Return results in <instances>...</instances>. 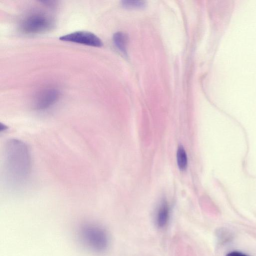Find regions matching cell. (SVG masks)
<instances>
[{
	"mask_svg": "<svg viewBox=\"0 0 256 256\" xmlns=\"http://www.w3.org/2000/svg\"><path fill=\"white\" fill-rule=\"evenodd\" d=\"M54 26V20L50 16L42 12H34L22 21L20 30L26 34H38L50 30Z\"/></svg>",
	"mask_w": 256,
	"mask_h": 256,
	"instance_id": "7a4b0ae2",
	"label": "cell"
},
{
	"mask_svg": "<svg viewBox=\"0 0 256 256\" xmlns=\"http://www.w3.org/2000/svg\"><path fill=\"white\" fill-rule=\"evenodd\" d=\"M60 40L95 47H100L103 44L96 34L86 31H78L67 34L60 38Z\"/></svg>",
	"mask_w": 256,
	"mask_h": 256,
	"instance_id": "277c9868",
	"label": "cell"
},
{
	"mask_svg": "<svg viewBox=\"0 0 256 256\" xmlns=\"http://www.w3.org/2000/svg\"><path fill=\"white\" fill-rule=\"evenodd\" d=\"M80 236L84 243L96 252H103L109 242L108 235L104 230L94 225H86L81 230Z\"/></svg>",
	"mask_w": 256,
	"mask_h": 256,
	"instance_id": "3957f363",
	"label": "cell"
},
{
	"mask_svg": "<svg viewBox=\"0 0 256 256\" xmlns=\"http://www.w3.org/2000/svg\"><path fill=\"white\" fill-rule=\"evenodd\" d=\"M122 7L126 9H143L146 6V2L144 0H124L121 1Z\"/></svg>",
	"mask_w": 256,
	"mask_h": 256,
	"instance_id": "9c48e42d",
	"label": "cell"
},
{
	"mask_svg": "<svg viewBox=\"0 0 256 256\" xmlns=\"http://www.w3.org/2000/svg\"><path fill=\"white\" fill-rule=\"evenodd\" d=\"M4 168L10 181L18 183L24 180L30 168V157L27 146L22 142L12 139L6 146Z\"/></svg>",
	"mask_w": 256,
	"mask_h": 256,
	"instance_id": "6da1fadb",
	"label": "cell"
},
{
	"mask_svg": "<svg viewBox=\"0 0 256 256\" xmlns=\"http://www.w3.org/2000/svg\"><path fill=\"white\" fill-rule=\"evenodd\" d=\"M178 166L179 168L185 170L188 166V158L186 151L182 146H178L176 152Z\"/></svg>",
	"mask_w": 256,
	"mask_h": 256,
	"instance_id": "ba28073f",
	"label": "cell"
},
{
	"mask_svg": "<svg viewBox=\"0 0 256 256\" xmlns=\"http://www.w3.org/2000/svg\"><path fill=\"white\" fill-rule=\"evenodd\" d=\"M170 217V208L167 202L164 200L160 204L156 217V222L158 227L162 228L167 224Z\"/></svg>",
	"mask_w": 256,
	"mask_h": 256,
	"instance_id": "8992f818",
	"label": "cell"
},
{
	"mask_svg": "<svg viewBox=\"0 0 256 256\" xmlns=\"http://www.w3.org/2000/svg\"><path fill=\"white\" fill-rule=\"evenodd\" d=\"M226 256H248V255L241 252L234 251L228 253Z\"/></svg>",
	"mask_w": 256,
	"mask_h": 256,
	"instance_id": "30bf717a",
	"label": "cell"
},
{
	"mask_svg": "<svg viewBox=\"0 0 256 256\" xmlns=\"http://www.w3.org/2000/svg\"><path fill=\"white\" fill-rule=\"evenodd\" d=\"M60 97L59 91L54 88L42 90L36 97L34 108L37 110H44L54 104Z\"/></svg>",
	"mask_w": 256,
	"mask_h": 256,
	"instance_id": "5b68a950",
	"label": "cell"
},
{
	"mask_svg": "<svg viewBox=\"0 0 256 256\" xmlns=\"http://www.w3.org/2000/svg\"><path fill=\"white\" fill-rule=\"evenodd\" d=\"M113 41L117 48L124 54L127 56V46L128 42V34L124 32H117L113 36Z\"/></svg>",
	"mask_w": 256,
	"mask_h": 256,
	"instance_id": "52a82bcc",
	"label": "cell"
}]
</instances>
